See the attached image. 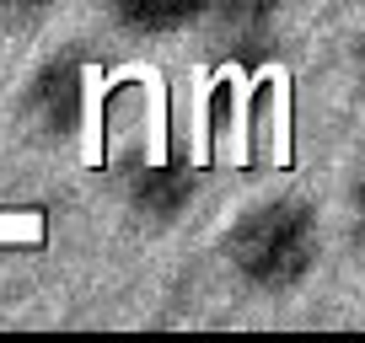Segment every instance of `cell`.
Returning a JSON list of instances; mask_svg holds the SVG:
<instances>
[{
  "label": "cell",
  "instance_id": "7",
  "mask_svg": "<svg viewBox=\"0 0 365 343\" xmlns=\"http://www.w3.org/2000/svg\"><path fill=\"white\" fill-rule=\"evenodd\" d=\"M48 6H59V0H0V22H33Z\"/></svg>",
  "mask_w": 365,
  "mask_h": 343
},
{
  "label": "cell",
  "instance_id": "5",
  "mask_svg": "<svg viewBox=\"0 0 365 343\" xmlns=\"http://www.w3.org/2000/svg\"><path fill=\"white\" fill-rule=\"evenodd\" d=\"M279 16H285V0H210L205 27L226 48H242V54H247V48H258V43L274 38Z\"/></svg>",
  "mask_w": 365,
  "mask_h": 343
},
{
  "label": "cell",
  "instance_id": "1",
  "mask_svg": "<svg viewBox=\"0 0 365 343\" xmlns=\"http://www.w3.org/2000/svg\"><path fill=\"white\" fill-rule=\"evenodd\" d=\"M220 258H226L231 279L247 295L279 300L296 295L312 279L322 258V220L317 204L301 194H269L252 199L247 209H237V220L220 236Z\"/></svg>",
  "mask_w": 365,
  "mask_h": 343
},
{
  "label": "cell",
  "instance_id": "8",
  "mask_svg": "<svg viewBox=\"0 0 365 343\" xmlns=\"http://www.w3.org/2000/svg\"><path fill=\"white\" fill-rule=\"evenodd\" d=\"M354 70L365 75V22H360V33H354Z\"/></svg>",
  "mask_w": 365,
  "mask_h": 343
},
{
  "label": "cell",
  "instance_id": "3",
  "mask_svg": "<svg viewBox=\"0 0 365 343\" xmlns=\"http://www.w3.org/2000/svg\"><path fill=\"white\" fill-rule=\"evenodd\" d=\"M199 199V172L182 156H156V161H129L124 172V204L145 226H172L194 209Z\"/></svg>",
  "mask_w": 365,
  "mask_h": 343
},
{
  "label": "cell",
  "instance_id": "6",
  "mask_svg": "<svg viewBox=\"0 0 365 343\" xmlns=\"http://www.w3.org/2000/svg\"><path fill=\"white\" fill-rule=\"evenodd\" d=\"M344 209H349V247L365 252V167L349 177V194H344Z\"/></svg>",
  "mask_w": 365,
  "mask_h": 343
},
{
  "label": "cell",
  "instance_id": "2",
  "mask_svg": "<svg viewBox=\"0 0 365 343\" xmlns=\"http://www.w3.org/2000/svg\"><path fill=\"white\" fill-rule=\"evenodd\" d=\"M86 86H91V70H86V59H81L76 48L48 54L22 86V118L43 139L76 134V129L86 124Z\"/></svg>",
  "mask_w": 365,
  "mask_h": 343
},
{
  "label": "cell",
  "instance_id": "4",
  "mask_svg": "<svg viewBox=\"0 0 365 343\" xmlns=\"http://www.w3.org/2000/svg\"><path fill=\"white\" fill-rule=\"evenodd\" d=\"M103 11L124 38H178L205 27L210 0H103Z\"/></svg>",
  "mask_w": 365,
  "mask_h": 343
}]
</instances>
